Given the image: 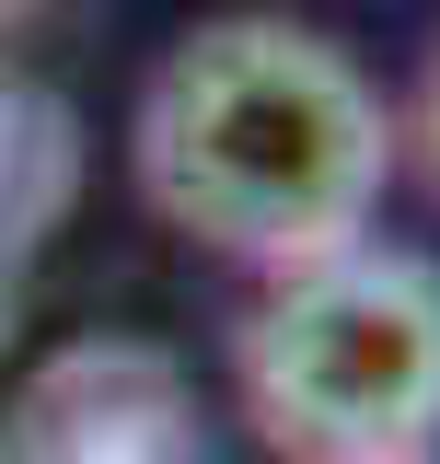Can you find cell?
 <instances>
[{
  "label": "cell",
  "mask_w": 440,
  "mask_h": 464,
  "mask_svg": "<svg viewBox=\"0 0 440 464\" xmlns=\"http://www.w3.org/2000/svg\"><path fill=\"white\" fill-rule=\"evenodd\" d=\"M244 395L301 464H429L440 441V267L336 244L244 325Z\"/></svg>",
  "instance_id": "cell-2"
},
{
  "label": "cell",
  "mask_w": 440,
  "mask_h": 464,
  "mask_svg": "<svg viewBox=\"0 0 440 464\" xmlns=\"http://www.w3.org/2000/svg\"><path fill=\"white\" fill-rule=\"evenodd\" d=\"M383 163H394L383 93L348 70V47H325L313 24H278V12L197 24L151 70V105H139L151 209L278 279L359 244Z\"/></svg>",
  "instance_id": "cell-1"
},
{
  "label": "cell",
  "mask_w": 440,
  "mask_h": 464,
  "mask_svg": "<svg viewBox=\"0 0 440 464\" xmlns=\"http://www.w3.org/2000/svg\"><path fill=\"white\" fill-rule=\"evenodd\" d=\"M417 140H429V163H440V70H429V93H417Z\"/></svg>",
  "instance_id": "cell-3"
}]
</instances>
